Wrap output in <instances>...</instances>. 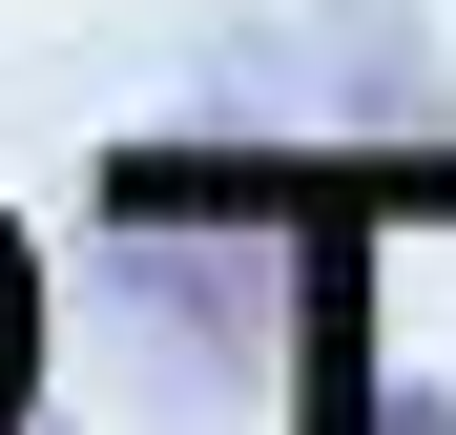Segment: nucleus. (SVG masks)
Here are the masks:
<instances>
[{
	"label": "nucleus",
	"mask_w": 456,
	"mask_h": 435,
	"mask_svg": "<svg viewBox=\"0 0 456 435\" xmlns=\"http://www.w3.org/2000/svg\"><path fill=\"white\" fill-rule=\"evenodd\" d=\"M290 435H373V394H395V352H373V229L353 207H312L290 229Z\"/></svg>",
	"instance_id": "f257e3e1"
},
{
	"label": "nucleus",
	"mask_w": 456,
	"mask_h": 435,
	"mask_svg": "<svg viewBox=\"0 0 456 435\" xmlns=\"http://www.w3.org/2000/svg\"><path fill=\"white\" fill-rule=\"evenodd\" d=\"M0 415H42V270H21V229H0Z\"/></svg>",
	"instance_id": "f03ea898"
},
{
	"label": "nucleus",
	"mask_w": 456,
	"mask_h": 435,
	"mask_svg": "<svg viewBox=\"0 0 456 435\" xmlns=\"http://www.w3.org/2000/svg\"><path fill=\"white\" fill-rule=\"evenodd\" d=\"M0 435H42V415H0Z\"/></svg>",
	"instance_id": "7ed1b4c3"
}]
</instances>
